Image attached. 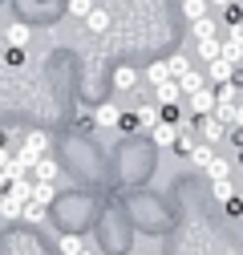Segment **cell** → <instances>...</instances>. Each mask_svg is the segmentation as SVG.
<instances>
[{"label": "cell", "mask_w": 243, "mask_h": 255, "mask_svg": "<svg viewBox=\"0 0 243 255\" xmlns=\"http://www.w3.org/2000/svg\"><path fill=\"white\" fill-rule=\"evenodd\" d=\"M199 138H203V142H211V146H215V142H223V138H231V126H227V122H219L215 114H207V118H199Z\"/></svg>", "instance_id": "1"}, {"label": "cell", "mask_w": 243, "mask_h": 255, "mask_svg": "<svg viewBox=\"0 0 243 255\" xmlns=\"http://www.w3.org/2000/svg\"><path fill=\"white\" fill-rule=\"evenodd\" d=\"M162 122H174V126H178V106H166V114H162Z\"/></svg>", "instance_id": "33"}, {"label": "cell", "mask_w": 243, "mask_h": 255, "mask_svg": "<svg viewBox=\"0 0 243 255\" xmlns=\"http://www.w3.org/2000/svg\"><path fill=\"white\" fill-rule=\"evenodd\" d=\"M8 162H12V154H8V150H4V146H0V170H4V166H8Z\"/></svg>", "instance_id": "35"}, {"label": "cell", "mask_w": 243, "mask_h": 255, "mask_svg": "<svg viewBox=\"0 0 243 255\" xmlns=\"http://www.w3.org/2000/svg\"><path fill=\"white\" fill-rule=\"evenodd\" d=\"M45 215H49V207H45V203H28V207H24V223H41Z\"/></svg>", "instance_id": "26"}, {"label": "cell", "mask_w": 243, "mask_h": 255, "mask_svg": "<svg viewBox=\"0 0 243 255\" xmlns=\"http://www.w3.org/2000/svg\"><path fill=\"white\" fill-rule=\"evenodd\" d=\"M57 247H61V255H81V251H85V239H81V235H61Z\"/></svg>", "instance_id": "18"}, {"label": "cell", "mask_w": 243, "mask_h": 255, "mask_svg": "<svg viewBox=\"0 0 243 255\" xmlns=\"http://www.w3.org/2000/svg\"><path fill=\"white\" fill-rule=\"evenodd\" d=\"M191 37H195V41H211V37H215V16L191 20Z\"/></svg>", "instance_id": "15"}, {"label": "cell", "mask_w": 243, "mask_h": 255, "mask_svg": "<svg viewBox=\"0 0 243 255\" xmlns=\"http://www.w3.org/2000/svg\"><path fill=\"white\" fill-rule=\"evenodd\" d=\"M223 57H227V61H231V65H243V45H239V41H231V37H227V41H223Z\"/></svg>", "instance_id": "24"}, {"label": "cell", "mask_w": 243, "mask_h": 255, "mask_svg": "<svg viewBox=\"0 0 243 255\" xmlns=\"http://www.w3.org/2000/svg\"><path fill=\"white\" fill-rule=\"evenodd\" d=\"M211 12V0H182V16L187 20H203Z\"/></svg>", "instance_id": "16"}, {"label": "cell", "mask_w": 243, "mask_h": 255, "mask_svg": "<svg viewBox=\"0 0 243 255\" xmlns=\"http://www.w3.org/2000/svg\"><path fill=\"white\" fill-rule=\"evenodd\" d=\"M223 207H227V215H231V219H239V215H243V199H239V195H235L231 203H223Z\"/></svg>", "instance_id": "30"}, {"label": "cell", "mask_w": 243, "mask_h": 255, "mask_svg": "<svg viewBox=\"0 0 243 255\" xmlns=\"http://www.w3.org/2000/svg\"><path fill=\"white\" fill-rule=\"evenodd\" d=\"M24 146L33 150V154H53V142H49L45 130H28V134H24Z\"/></svg>", "instance_id": "10"}, {"label": "cell", "mask_w": 243, "mask_h": 255, "mask_svg": "<svg viewBox=\"0 0 243 255\" xmlns=\"http://www.w3.org/2000/svg\"><path fill=\"white\" fill-rule=\"evenodd\" d=\"M199 142H195V134H178V142H174V154H187L191 158V150H195Z\"/></svg>", "instance_id": "28"}, {"label": "cell", "mask_w": 243, "mask_h": 255, "mask_svg": "<svg viewBox=\"0 0 243 255\" xmlns=\"http://www.w3.org/2000/svg\"><path fill=\"white\" fill-rule=\"evenodd\" d=\"M65 8H69V16H77V20H85V16L94 12L98 4H94V0H65Z\"/></svg>", "instance_id": "22"}, {"label": "cell", "mask_w": 243, "mask_h": 255, "mask_svg": "<svg viewBox=\"0 0 243 255\" xmlns=\"http://www.w3.org/2000/svg\"><path fill=\"white\" fill-rule=\"evenodd\" d=\"M239 199H243V190H239Z\"/></svg>", "instance_id": "39"}, {"label": "cell", "mask_w": 243, "mask_h": 255, "mask_svg": "<svg viewBox=\"0 0 243 255\" xmlns=\"http://www.w3.org/2000/svg\"><path fill=\"white\" fill-rule=\"evenodd\" d=\"M211 4H215V8H231V4H235V0H211Z\"/></svg>", "instance_id": "36"}, {"label": "cell", "mask_w": 243, "mask_h": 255, "mask_svg": "<svg viewBox=\"0 0 243 255\" xmlns=\"http://www.w3.org/2000/svg\"><path fill=\"white\" fill-rule=\"evenodd\" d=\"M178 134H182V130H178L174 122H158L154 130H150V142H154L158 150H170V154H174V142H178Z\"/></svg>", "instance_id": "2"}, {"label": "cell", "mask_w": 243, "mask_h": 255, "mask_svg": "<svg viewBox=\"0 0 243 255\" xmlns=\"http://www.w3.org/2000/svg\"><path fill=\"white\" fill-rule=\"evenodd\" d=\"M231 142H235V146L243 150V126H231Z\"/></svg>", "instance_id": "32"}, {"label": "cell", "mask_w": 243, "mask_h": 255, "mask_svg": "<svg viewBox=\"0 0 243 255\" xmlns=\"http://www.w3.org/2000/svg\"><path fill=\"white\" fill-rule=\"evenodd\" d=\"M134 85H138V69H130V65L114 69V89H134Z\"/></svg>", "instance_id": "14"}, {"label": "cell", "mask_w": 243, "mask_h": 255, "mask_svg": "<svg viewBox=\"0 0 243 255\" xmlns=\"http://www.w3.org/2000/svg\"><path fill=\"white\" fill-rule=\"evenodd\" d=\"M4 65H16V69L24 65V49H20V45H8V49H4Z\"/></svg>", "instance_id": "27"}, {"label": "cell", "mask_w": 243, "mask_h": 255, "mask_svg": "<svg viewBox=\"0 0 243 255\" xmlns=\"http://www.w3.org/2000/svg\"><path fill=\"white\" fill-rule=\"evenodd\" d=\"M33 178H37V182H57V178H61V166H57V158H53V154L37 158V166H33Z\"/></svg>", "instance_id": "6"}, {"label": "cell", "mask_w": 243, "mask_h": 255, "mask_svg": "<svg viewBox=\"0 0 243 255\" xmlns=\"http://www.w3.org/2000/svg\"><path fill=\"white\" fill-rule=\"evenodd\" d=\"M239 162H243V150H239Z\"/></svg>", "instance_id": "38"}, {"label": "cell", "mask_w": 243, "mask_h": 255, "mask_svg": "<svg viewBox=\"0 0 243 255\" xmlns=\"http://www.w3.org/2000/svg\"><path fill=\"white\" fill-rule=\"evenodd\" d=\"M166 61H170V73H174V77H182V73H191V57L182 53V49H178V53H170Z\"/></svg>", "instance_id": "21"}, {"label": "cell", "mask_w": 243, "mask_h": 255, "mask_svg": "<svg viewBox=\"0 0 243 255\" xmlns=\"http://www.w3.org/2000/svg\"><path fill=\"white\" fill-rule=\"evenodd\" d=\"M154 93H158V102H162V106H178V98H182V81L170 77V81H162Z\"/></svg>", "instance_id": "8"}, {"label": "cell", "mask_w": 243, "mask_h": 255, "mask_svg": "<svg viewBox=\"0 0 243 255\" xmlns=\"http://www.w3.org/2000/svg\"><path fill=\"white\" fill-rule=\"evenodd\" d=\"M227 37H231V41H239V45H243V24H231V33H227Z\"/></svg>", "instance_id": "34"}, {"label": "cell", "mask_w": 243, "mask_h": 255, "mask_svg": "<svg viewBox=\"0 0 243 255\" xmlns=\"http://www.w3.org/2000/svg\"><path fill=\"white\" fill-rule=\"evenodd\" d=\"M12 182H16V178H12L8 170H0V195H8V190H12Z\"/></svg>", "instance_id": "31"}, {"label": "cell", "mask_w": 243, "mask_h": 255, "mask_svg": "<svg viewBox=\"0 0 243 255\" xmlns=\"http://www.w3.org/2000/svg\"><path fill=\"white\" fill-rule=\"evenodd\" d=\"M235 69H239V65H231L227 57H219V61H207V73H211V85H227V81H235Z\"/></svg>", "instance_id": "4"}, {"label": "cell", "mask_w": 243, "mask_h": 255, "mask_svg": "<svg viewBox=\"0 0 243 255\" xmlns=\"http://www.w3.org/2000/svg\"><path fill=\"white\" fill-rule=\"evenodd\" d=\"M170 77H174V73H170V61H150V65H146V81L154 85V89H158L162 81H170Z\"/></svg>", "instance_id": "9"}, {"label": "cell", "mask_w": 243, "mask_h": 255, "mask_svg": "<svg viewBox=\"0 0 243 255\" xmlns=\"http://www.w3.org/2000/svg\"><path fill=\"white\" fill-rule=\"evenodd\" d=\"M215 106H219V93L211 89V85H203L199 93H191V110H195L199 118H207V114H215Z\"/></svg>", "instance_id": "3"}, {"label": "cell", "mask_w": 243, "mask_h": 255, "mask_svg": "<svg viewBox=\"0 0 243 255\" xmlns=\"http://www.w3.org/2000/svg\"><path fill=\"white\" fill-rule=\"evenodd\" d=\"M195 53H199L203 61H219V57H223V41H219V37H211V41H195Z\"/></svg>", "instance_id": "11"}, {"label": "cell", "mask_w": 243, "mask_h": 255, "mask_svg": "<svg viewBox=\"0 0 243 255\" xmlns=\"http://www.w3.org/2000/svg\"><path fill=\"white\" fill-rule=\"evenodd\" d=\"M178 81H182V93H187V98H191V93H199V89L207 85V77H203V73H195V69H191V73H182Z\"/></svg>", "instance_id": "19"}, {"label": "cell", "mask_w": 243, "mask_h": 255, "mask_svg": "<svg viewBox=\"0 0 243 255\" xmlns=\"http://www.w3.org/2000/svg\"><path fill=\"white\" fill-rule=\"evenodd\" d=\"M191 162H195L199 170H207L211 162H215V150H211V142H203V138H199V146L191 150Z\"/></svg>", "instance_id": "13"}, {"label": "cell", "mask_w": 243, "mask_h": 255, "mask_svg": "<svg viewBox=\"0 0 243 255\" xmlns=\"http://www.w3.org/2000/svg\"><path fill=\"white\" fill-rule=\"evenodd\" d=\"M81 255H94V247H89V243H85V251H81Z\"/></svg>", "instance_id": "37"}, {"label": "cell", "mask_w": 243, "mask_h": 255, "mask_svg": "<svg viewBox=\"0 0 243 255\" xmlns=\"http://www.w3.org/2000/svg\"><path fill=\"white\" fill-rule=\"evenodd\" d=\"M94 118H98V126L102 130H114V126H122V106H114V102H102V106H94Z\"/></svg>", "instance_id": "5"}, {"label": "cell", "mask_w": 243, "mask_h": 255, "mask_svg": "<svg viewBox=\"0 0 243 255\" xmlns=\"http://www.w3.org/2000/svg\"><path fill=\"white\" fill-rule=\"evenodd\" d=\"M211 195H215V203H231L239 190L231 186V178H215V182H211Z\"/></svg>", "instance_id": "17"}, {"label": "cell", "mask_w": 243, "mask_h": 255, "mask_svg": "<svg viewBox=\"0 0 243 255\" xmlns=\"http://www.w3.org/2000/svg\"><path fill=\"white\" fill-rule=\"evenodd\" d=\"M85 28H89V33H98V37L110 33V12H106V8H94V12L85 16Z\"/></svg>", "instance_id": "12"}, {"label": "cell", "mask_w": 243, "mask_h": 255, "mask_svg": "<svg viewBox=\"0 0 243 255\" xmlns=\"http://www.w3.org/2000/svg\"><path fill=\"white\" fill-rule=\"evenodd\" d=\"M138 118H142V126H146V130H154V126H158V122H162V118H158V110H154V106H138Z\"/></svg>", "instance_id": "25"}, {"label": "cell", "mask_w": 243, "mask_h": 255, "mask_svg": "<svg viewBox=\"0 0 243 255\" xmlns=\"http://www.w3.org/2000/svg\"><path fill=\"white\" fill-rule=\"evenodd\" d=\"M53 199H57V182H37L33 186V203H45L49 207Z\"/></svg>", "instance_id": "20"}, {"label": "cell", "mask_w": 243, "mask_h": 255, "mask_svg": "<svg viewBox=\"0 0 243 255\" xmlns=\"http://www.w3.org/2000/svg\"><path fill=\"white\" fill-rule=\"evenodd\" d=\"M28 41H33V28H28L24 20H12V24L4 28V45H20V49H28Z\"/></svg>", "instance_id": "7"}, {"label": "cell", "mask_w": 243, "mask_h": 255, "mask_svg": "<svg viewBox=\"0 0 243 255\" xmlns=\"http://www.w3.org/2000/svg\"><path fill=\"white\" fill-rule=\"evenodd\" d=\"M207 174H211V182H215V178H231V162H227V158H219V154H215V162L207 166Z\"/></svg>", "instance_id": "23"}, {"label": "cell", "mask_w": 243, "mask_h": 255, "mask_svg": "<svg viewBox=\"0 0 243 255\" xmlns=\"http://www.w3.org/2000/svg\"><path fill=\"white\" fill-rule=\"evenodd\" d=\"M122 130H142V118L138 114H126V118H122Z\"/></svg>", "instance_id": "29"}]
</instances>
